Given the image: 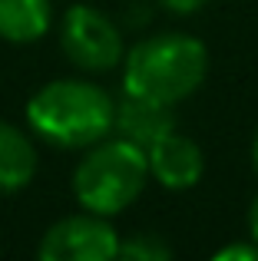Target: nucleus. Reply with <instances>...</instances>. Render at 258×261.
I'll use <instances>...</instances> for the list:
<instances>
[{"label":"nucleus","instance_id":"nucleus-1","mask_svg":"<svg viewBox=\"0 0 258 261\" xmlns=\"http://www.w3.org/2000/svg\"><path fill=\"white\" fill-rule=\"evenodd\" d=\"M116 99L99 83L83 76L50 80L27 102V126L37 139L57 149H83L96 146L113 136Z\"/></svg>","mask_w":258,"mask_h":261},{"label":"nucleus","instance_id":"nucleus-2","mask_svg":"<svg viewBox=\"0 0 258 261\" xmlns=\"http://www.w3.org/2000/svg\"><path fill=\"white\" fill-rule=\"evenodd\" d=\"M209 76V50L199 37L166 30L139 40L123 57V93L179 106Z\"/></svg>","mask_w":258,"mask_h":261},{"label":"nucleus","instance_id":"nucleus-3","mask_svg":"<svg viewBox=\"0 0 258 261\" xmlns=\"http://www.w3.org/2000/svg\"><path fill=\"white\" fill-rule=\"evenodd\" d=\"M146 185H149L146 149L133 146L129 139H119V136H106L96 146L83 149L76 169H73L76 205L106 218L126 212L142 195Z\"/></svg>","mask_w":258,"mask_h":261},{"label":"nucleus","instance_id":"nucleus-4","mask_svg":"<svg viewBox=\"0 0 258 261\" xmlns=\"http://www.w3.org/2000/svg\"><path fill=\"white\" fill-rule=\"evenodd\" d=\"M60 50L83 73H110L123 66L126 40L110 13L90 4H73L60 20Z\"/></svg>","mask_w":258,"mask_h":261},{"label":"nucleus","instance_id":"nucleus-5","mask_svg":"<svg viewBox=\"0 0 258 261\" xmlns=\"http://www.w3.org/2000/svg\"><path fill=\"white\" fill-rule=\"evenodd\" d=\"M40 261H113L119 255V231L96 212L63 215L40 235Z\"/></svg>","mask_w":258,"mask_h":261},{"label":"nucleus","instance_id":"nucleus-6","mask_svg":"<svg viewBox=\"0 0 258 261\" xmlns=\"http://www.w3.org/2000/svg\"><path fill=\"white\" fill-rule=\"evenodd\" d=\"M146 159H149V178L156 185H162L166 192H189L205 175L202 146L179 129H172L152 149H146Z\"/></svg>","mask_w":258,"mask_h":261},{"label":"nucleus","instance_id":"nucleus-7","mask_svg":"<svg viewBox=\"0 0 258 261\" xmlns=\"http://www.w3.org/2000/svg\"><path fill=\"white\" fill-rule=\"evenodd\" d=\"M175 129V106L156 99H142V96L123 93L116 102V119H113V136L129 139L139 149H152L162 136Z\"/></svg>","mask_w":258,"mask_h":261},{"label":"nucleus","instance_id":"nucleus-8","mask_svg":"<svg viewBox=\"0 0 258 261\" xmlns=\"http://www.w3.org/2000/svg\"><path fill=\"white\" fill-rule=\"evenodd\" d=\"M37 175V146L30 133L0 119V195L23 192Z\"/></svg>","mask_w":258,"mask_h":261},{"label":"nucleus","instance_id":"nucleus-9","mask_svg":"<svg viewBox=\"0 0 258 261\" xmlns=\"http://www.w3.org/2000/svg\"><path fill=\"white\" fill-rule=\"evenodd\" d=\"M50 0H0V40L7 43H37L50 33Z\"/></svg>","mask_w":258,"mask_h":261},{"label":"nucleus","instance_id":"nucleus-10","mask_svg":"<svg viewBox=\"0 0 258 261\" xmlns=\"http://www.w3.org/2000/svg\"><path fill=\"white\" fill-rule=\"evenodd\" d=\"M123 261H169L172 245L156 231H136L129 238H119V255Z\"/></svg>","mask_w":258,"mask_h":261},{"label":"nucleus","instance_id":"nucleus-11","mask_svg":"<svg viewBox=\"0 0 258 261\" xmlns=\"http://www.w3.org/2000/svg\"><path fill=\"white\" fill-rule=\"evenodd\" d=\"M212 261H258V242H232L222 245L219 251L212 255Z\"/></svg>","mask_w":258,"mask_h":261},{"label":"nucleus","instance_id":"nucleus-12","mask_svg":"<svg viewBox=\"0 0 258 261\" xmlns=\"http://www.w3.org/2000/svg\"><path fill=\"white\" fill-rule=\"evenodd\" d=\"M156 4H159L166 13H172V17H192V13H199L202 7H209L212 0H156Z\"/></svg>","mask_w":258,"mask_h":261},{"label":"nucleus","instance_id":"nucleus-13","mask_svg":"<svg viewBox=\"0 0 258 261\" xmlns=\"http://www.w3.org/2000/svg\"><path fill=\"white\" fill-rule=\"evenodd\" d=\"M248 238L258 242V195L252 198V205H248Z\"/></svg>","mask_w":258,"mask_h":261},{"label":"nucleus","instance_id":"nucleus-14","mask_svg":"<svg viewBox=\"0 0 258 261\" xmlns=\"http://www.w3.org/2000/svg\"><path fill=\"white\" fill-rule=\"evenodd\" d=\"M252 166H255V172H258V129H255V136H252Z\"/></svg>","mask_w":258,"mask_h":261}]
</instances>
